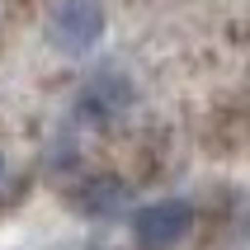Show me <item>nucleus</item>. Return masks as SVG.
I'll return each mask as SVG.
<instances>
[{"label":"nucleus","instance_id":"4","mask_svg":"<svg viewBox=\"0 0 250 250\" xmlns=\"http://www.w3.org/2000/svg\"><path fill=\"white\" fill-rule=\"evenodd\" d=\"M5 184H10V161L0 156V194H5Z\"/></svg>","mask_w":250,"mask_h":250},{"label":"nucleus","instance_id":"1","mask_svg":"<svg viewBox=\"0 0 250 250\" xmlns=\"http://www.w3.org/2000/svg\"><path fill=\"white\" fill-rule=\"evenodd\" d=\"M109 33L104 0H52L47 5V42L62 57H90Z\"/></svg>","mask_w":250,"mask_h":250},{"label":"nucleus","instance_id":"2","mask_svg":"<svg viewBox=\"0 0 250 250\" xmlns=\"http://www.w3.org/2000/svg\"><path fill=\"white\" fill-rule=\"evenodd\" d=\"M194 203L189 198H156L146 208L132 212V241L142 250H175L194 231Z\"/></svg>","mask_w":250,"mask_h":250},{"label":"nucleus","instance_id":"3","mask_svg":"<svg viewBox=\"0 0 250 250\" xmlns=\"http://www.w3.org/2000/svg\"><path fill=\"white\" fill-rule=\"evenodd\" d=\"M127 184L118 180V175H90L85 184H76V194H71V208L81 212V217H95V222H104V217H118V212L127 208Z\"/></svg>","mask_w":250,"mask_h":250}]
</instances>
